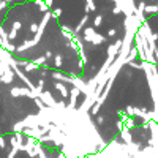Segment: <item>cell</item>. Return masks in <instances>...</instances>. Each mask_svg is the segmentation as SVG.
<instances>
[{
  "mask_svg": "<svg viewBox=\"0 0 158 158\" xmlns=\"http://www.w3.org/2000/svg\"><path fill=\"white\" fill-rule=\"evenodd\" d=\"M0 147H2V149L5 147V139H3L2 136H0Z\"/></svg>",
  "mask_w": 158,
  "mask_h": 158,
  "instance_id": "1",
  "label": "cell"
},
{
  "mask_svg": "<svg viewBox=\"0 0 158 158\" xmlns=\"http://www.w3.org/2000/svg\"><path fill=\"white\" fill-rule=\"evenodd\" d=\"M3 8H5V3H3V2H0V11H2Z\"/></svg>",
  "mask_w": 158,
  "mask_h": 158,
  "instance_id": "2",
  "label": "cell"
},
{
  "mask_svg": "<svg viewBox=\"0 0 158 158\" xmlns=\"http://www.w3.org/2000/svg\"><path fill=\"white\" fill-rule=\"evenodd\" d=\"M0 136H2V135H0Z\"/></svg>",
  "mask_w": 158,
  "mask_h": 158,
  "instance_id": "3",
  "label": "cell"
}]
</instances>
